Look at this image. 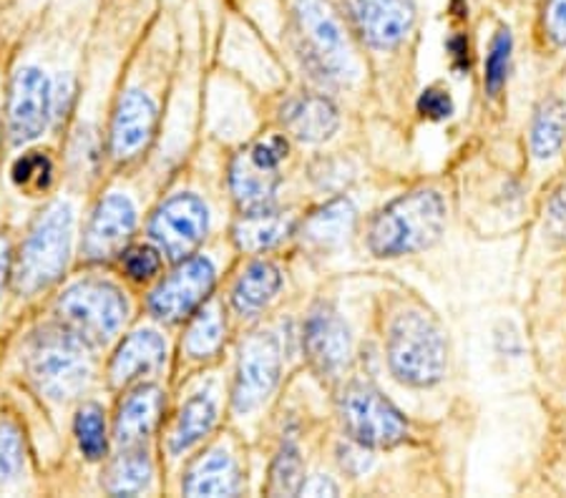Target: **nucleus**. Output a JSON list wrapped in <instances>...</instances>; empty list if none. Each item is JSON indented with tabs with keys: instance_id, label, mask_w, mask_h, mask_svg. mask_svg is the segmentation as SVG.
<instances>
[{
	"instance_id": "1",
	"label": "nucleus",
	"mask_w": 566,
	"mask_h": 498,
	"mask_svg": "<svg viewBox=\"0 0 566 498\" xmlns=\"http://www.w3.org/2000/svg\"><path fill=\"white\" fill-rule=\"evenodd\" d=\"M446 202L433 189H418L390 202L370 226L373 255L400 257L428 250L446 230Z\"/></svg>"
},
{
	"instance_id": "2",
	"label": "nucleus",
	"mask_w": 566,
	"mask_h": 498,
	"mask_svg": "<svg viewBox=\"0 0 566 498\" xmlns=\"http://www.w3.org/2000/svg\"><path fill=\"white\" fill-rule=\"evenodd\" d=\"M292 23H295L297 51L315 74L337 84H348L358 76V63L345 23L331 0H295Z\"/></svg>"
},
{
	"instance_id": "3",
	"label": "nucleus",
	"mask_w": 566,
	"mask_h": 498,
	"mask_svg": "<svg viewBox=\"0 0 566 498\" xmlns=\"http://www.w3.org/2000/svg\"><path fill=\"white\" fill-rule=\"evenodd\" d=\"M388 362L392 375L413 388L436 385L446 375L449 348L431 315L406 310L396 317L388 335Z\"/></svg>"
},
{
	"instance_id": "4",
	"label": "nucleus",
	"mask_w": 566,
	"mask_h": 498,
	"mask_svg": "<svg viewBox=\"0 0 566 498\" xmlns=\"http://www.w3.org/2000/svg\"><path fill=\"white\" fill-rule=\"evenodd\" d=\"M129 305L122 289L102 279L71 285L59 300V317L71 335L86 346H106L124 328Z\"/></svg>"
},
{
	"instance_id": "5",
	"label": "nucleus",
	"mask_w": 566,
	"mask_h": 498,
	"mask_svg": "<svg viewBox=\"0 0 566 498\" xmlns=\"http://www.w3.org/2000/svg\"><path fill=\"white\" fill-rule=\"evenodd\" d=\"M73 240V212L69 204L49 206L23 244L15 269V287L21 293H39L61 277L66 269Z\"/></svg>"
},
{
	"instance_id": "6",
	"label": "nucleus",
	"mask_w": 566,
	"mask_h": 498,
	"mask_svg": "<svg viewBox=\"0 0 566 498\" xmlns=\"http://www.w3.org/2000/svg\"><path fill=\"white\" fill-rule=\"evenodd\" d=\"M29 373L35 388L51 401H71L91 380L84 342L63 330H43L29 350Z\"/></svg>"
},
{
	"instance_id": "7",
	"label": "nucleus",
	"mask_w": 566,
	"mask_h": 498,
	"mask_svg": "<svg viewBox=\"0 0 566 498\" xmlns=\"http://www.w3.org/2000/svg\"><path fill=\"white\" fill-rule=\"evenodd\" d=\"M340 418L345 433L363 448H392L408 436V423L398 407L368 383H353L343 393Z\"/></svg>"
},
{
	"instance_id": "8",
	"label": "nucleus",
	"mask_w": 566,
	"mask_h": 498,
	"mask_svg": "<svg viewBox=\"0 0 566 498\" xmlns=\"http://www.w3.org/2000/svg\"><path fill=\"white\" fill-rule=\"evenodd\" d=\"M287 157V141L270 136L242 151L232 165V192L244 212L268 210L280 184V161Z\"/></svg>"
},
{
	"instance_id": "9",
	"label": "nucleus",
	"mask_w": 566,
	"mask_h": 498,
	"mask_svg": "<svg viewBox=\"0 0 566 498\" xmlns=\"http://www.w3.org/2000/svg\"><path fill=\"white\" fill-rule=\"evenodd\" d=\"M282 356L280 342L272 332H258L244 342L237 365L234 407L237 413H252L268 401L280 383Z\"/></svg>"
},
{
	"instance_id": "10",
	"label": "nucleus",
	"mask_w": 566,
	"mask_h": 498,
	"mask_svg": "<svg viewBox=\"0 0 566 498\" xmlns=\"http://www.w3.org/2000/svg\"><path fill=\"white\" fill-rule=\"evenodd\" d=\"M345 11L360 39L378 51L403 43L416 23V0H345Z\"/></svg>"
},
{
	"instance_id": "11",
	"label": "nucleus",
	"mask_w": 566,
	"mask_h": 498,
	"mask_svg": "<svg viewBox=\"0 0 566 498\" xmlns=\"http://www.w3.org/2000/svg\"><path fill=\"white\" fill-rule=\"evenodd\" d=\"M214 287V267L205 257H191L154 289L149 307L164 322H177L197 310Z\"/></svg>"
},
{
	"instance_id": "12",
	"label": "nucleus",
	"mask_w": 566,
	"mask_h": 498,
	"mask_svg": "<svg viewBox=\"0 0 566 498\" xmlns=\"http://www.w3.org/2000/svg\"><path fill=\"white\" fill-rule=\"evenodd\" d=\"M209 212L195 194H177L151 220V237L169 257H185L205 240Z\"/></svg>"
},
{
	"instance_id": "13",
	"label": "nucleus",
	"mask_w": 566,
	"mask_h": 498,
	"mask_svg": "<svg viewBox=\"0 0 566 498\" xmlns=\"http://www.w3.org/2000/svg\"><path fill=\"white\" fill-rule=\"evenodd\" d=\"M305 350L313 368L323 378H335L348 368L353 356V340L348 325L333 307L319 305L307 317Z\"/></svg>"
},
{
	"instance_id": "14",
	"label": "nucleus",
	"mask_w": 566,
	"mask_h": 498,
	"mask_svg": "<svg viewBox=\"0 0 566 498\" xmlns=\"http://www.w3.org/2000/svg\"><path fill=\"white\" fill-rule=\"evenodd\" d=\"M51 116V84L41 68H21L15 74L11 91V126L13 144H29L39 139Z\"/></svg>"
},
{
	"instance_id": "15",
	"label": "nucleus",
	"mask_w": 566,
	"mask_h": 498,
	"mask_svg": "<svg viewBox=\"0 0 566 498\" xmlns=\"http://www.w3.org/2000/svg\"><path fill=\"white\" fill-rule=\"evenodd\" d=\"M136 222L134 204L124 194H108L94 214L86 232V255L91 259H108L132 237Z\"/></svg>"
},
{
	"instance_id": "16",
	"label": "nucleus",
	"mask_w": 566,
	"mask_h": 498,
	"mask_svg": "<svg viewBox=\"0 0 566 498\" xmlns=\"http://www.w3.org/2000/svg\"><path fill=\"white\" fill-rule=\"evenodd\" d=\"M154 121H157V106L142 91H129L118 104L114 129H112V151L116 159H129L151 139Z\"/></svg>"
},
{
	"instance_id": "17",
	"label": "nucleus",
	"mask_w": 566,
	"mask_h": 498,
	"mask_svg": "<svg viewBox=\"0 0 566 498\" xmlns=\"http://www.w3.org/2000/svg\"><path fill=\"white\" fill-rule=\"evenodd\" d=\"M167 360V342L151 330H139L129 335L116 350L112 362V385L124 388L142 375L157 373Z\"/></svg>"
},
{
	"instance_id": "18",
	"label": "nucleus",
	"mask_w": 566,
	"mask_h": 498,
	"mask_svg": "<svg viewBox=\"0 0 566 498\" xmlns=\"http://www.w3.org/2000/svg\"><path fill=\"white\" fill-rule=\"evenodd\" d=\"M282 119H285L287 131L305 144L327 141L340 126L337 108L325 96L297 98L285 108Z\"/></svg>"
},
{
	"instance_id": "19",
	"label": "nucleus",
	"mask_w": 566,
	"mask_h": 498,
	"mask_svg": "<svg viewBox=\"0 0 566 498\" xmlns=\"http://www.w3.org/2000/svg\"><path fill=\"white\" fill-rule=\"evenodd\" d=\"M237 491H240V476L234 458L224 448H214L199 458L185 481L187 496H234Z\"/></svg>"
},
{
	"instance_id": "20",
	"label": "nucleus",
	"mask_w": 566,
	"mask_h": 498,
	"mask_svg": "<svg viewBox=\"0 0 566 498\" xmlns=\"http://www.w3.org/2000/svg\"><path fill=\"white\" fill-rule=\"evenodd\" d=\"M164 398L159 388H142L134 395L126 398L116 418V438L122 446H136L142 443L154 425L159 421Z\"/></svg>"
},
{
	"instance_id": "21",
	"label": "nucleus",
	"mask_w": 566,
	"mask_h": 498,
	"mask_svg": "<svg viewBox=\"0 0 566 498\" xmlns=\"http://www.w3.org/2000/svg\"><path fill=\"white\" fill-rule=\"evenodd\" d=\"M280 285H282V277L275 265H270V262H254V265L244 269L242 277L237 279L234 293H232L234 310L242 317L258 315L272 300H275V295L280 293Z\"/></svg>"
},
{
	"instance_id": "22",
	"label": "nucleus",
	"mask_w": 566,
	"mask_h": 498,
	"mask_svg": "<svg viewBox=\"0 0 566 498\" xmlns=\"http://www.w3.org/2000/svg\"><path fill=\"white\" fill-rule=\"evenodd\" d=\"M292 230V220L287 214L268 210L244 212V216L234 226V240L242 250L260 252L268 247H275L280 240H285Z\"/></svg>"
},
{
	"instance_id": "23",
	"label": "nucleus",
	"mask_w": 566,
	"mask_h": 498,
	"mask_svg": "<svg viewBox=\"0 0 566 498\" xmlns=\"http://www.w3.org/2000/svg\"><path fill=\"white\" fill-rule=\"evenodd\" d=\"M355 210L348 199H335V202L325 204L305 222V240L315 244L319 250H333L348 240L353 232Z\"/></svg>"
},
{
	"instance_id": "24",
	"label": "nucleus",
	"mask_w": 566,
	"mask_h": 498,
	"mask_svg": "<svg viewBox=\"0 0 566 498\" xmlns=\"http://www.w3.org/2000/svg\"><path fill=\"white\" fill-rule=\"evenodd\" d=\"M214 421H217V405L212 398L205 393L191 398V401H187V405L181 407L175 431H171V438H169L171 453L179 456V453L197 446V443L212 431Z\"/></svg>"
},
{
	"instance_id": "25",
	"label": "nucleus",
	"mask_w": 566,
	"mask_h": 498,
	"mask_svg": "<svg viewBox=\"0 0 566 498\" xmlns=\"http://www.w3.org/2000/svg\"><path fill=\"white\" fill-rule=\"evenodd\" d=\"M566 141V106L562 98H546L536 108L532 124V153L536 159H552Z\"/></svg>"
},
{
	"instance_id": "26",
	"label": "nucleus",
	"mask_w": 566,
	"mask_h": 498,
	"mask_svg": "<svg viewBox=\"0 0 566 498\" xmlns=\"http://www.w3.org/2000/svg\"><path fill=\"white\" fill-rule=\"evenodd\" d=\"M151 481V464L142 451H126L114 460L108 470L106 488L114 496H136L146 491Z\"/></svg>"
},
{
	"instance_id": "27",
	"label": "nucleus",
	"mask_w": 566,
	"mask_h": 498,
	"mask_svg": "<svg viewBox=\"0 0 566 498\" xmlns=\"http://www.w3.org/2000/svg\"><path fill=\"white\" fill-rule=\"evenodd\" d=\"M303 484H305V466H303V458H300V451L295 443H285L277 453L275 464H272L268 494L297 496L303 491Z\"/></svg>"
},
{
	"instance_id": "28",
	"label": "nucleus",
	"mask_w": 566,
	"mask_h": 498,
	"mask_svg": "<svg viewBox=\"0 0 566 498\" xmlns=\"http://www.w3.org/2000/svg\"><path fill=\"white\" fill-rule=\"evenodd\" d=\"M224 340V320L219 315L217 305L205 307L202 312L197 315V320L191 322L185 348L191 358H207L214 356Z\"/></svg>"
},
{
	"instance_id": "29",
	"label": "nucleus",
	"mask_w": 566,
	"mask_h": 498,
	"mask_svg": "<svg viewBox=\"0 0 566 498\" xmlns=\"http://www.w3.org/2000/svg\"><path fill=\"white\" fill-rule=\"evenodd\" d=\"M78 448L88 460H98L106 453V423L104 411L96 403H88L78 411L76 418Z\"/></svg>"
},
{
	"instance_id": "30",
	"label": "nucleus",
	"mask_w": 566,
	"mask_h": 498,
	"mask_svg": "<svg viewBox=\"0 0 566 498\" xmlns=\"http://www.w3.org/2000/svg\"><path fill=\"white\" fill-rule=\"evenodd\" d=\"M509 61H511V31L501 25L499 33L491 41L489 56H486V74H483V84H486L489 94H499L501 86L506 84L509 76Z\"/></svg>"
},
{
	"instance_id": "31",
	"label": "nucleus",
	"mask_w": 566,
	"mask_h": 498,
	"mask_svg": "<svg viewBox=\"0 0 566 498\" xmlns=\"http://www.w3.org/2000/svg\"><path fill=\"white\" fill-rule=\"evenodd\" d=\"M23 470V443L11 423H0V486L13 484Z\"/></svg>"
},
{
	"instance_id": "32",
	"label": "nucleus",
	"mask_w": 566,
	"mask_h": 498,
	"mask_svg": "<svg viewBox=\"0 0 566 498\" xmlns=\"http://www.w3.org/2000/svg\"><path fill=\"white\" fill-rule=\"evenodd\" d=\"M51 174H53V167L49 157H43L39 151L25 153V157L18 159L13 167V181L18 187L29 189V192H41V189L49 187Z\"/></svg>"
},
{
	"instance_id": "33",
	"label": "nucleus",
	"mask_w": 566,
	"mask_h": 498,
	"mask_svg": "<svg viewBox=\"0 0 566 498\" xmlns=\"http://www.w3.org/2000/svg\"><path fill=\"white\" fill-rule=\"evenodd\" d=\"M124 267L134 279H149L159 272L161 257L154 247H134L124 255Z\"/></svg>"
},
{
	"instance_id": "34",
	"label": "nucleus",
	"mask_w": 566,
	"mask_h": 498,
	"mask_svg": "<svg viewBox=\"0 0 566 498\" xmlns=\"http://www.w3.org/2000/svg\"><path fill=\"white\" fill-rule=\"evenodd\" d=\"M544 31L554 45L566 49V0H546Z\"/></svg>"
},
{
	"instance_id": "35",
	"label": "nucleus",
	"mask_w": 566,
	"mask_h": 498,
	"mask_svg": "<svg viewBox=\"0 0 566 498\" xmlns=\"http://www.w3.org/2000/svg\"><path fill=\"white\" fill-rule=\"evenodd\" d=\"M418 112H421L426 119L441 121V119H449V116L453 114V102L446 91L428 88V91H423L421 102H418Z\"/></svg>"
},
{
	"instance_id": "36",
	"label": "nucleus",
	"mask_w": 566,
	"mask_h": 498,
	"mask_svg": "<svg viewBox=\"0 0 566 498\" xmlns=\"http://www.w3.org/2000/svg\"><path fill=\"white\" fill-rule=\"evenodd\" d=\"M300 494H305V496H337L340 491H337V486L331 481V478L313 476L307 484H303V491H300Z\"/></svg>"
},
{
	"instance_id": "37",
	"label": "nucleus",
	"mask_w": 566,
	"mask_h": 498,
	"mask_svg": "<svg viewBox=\"0 0 566 498\" xmlns=\"http://www.w3.org/2000/svg\"><path fill=\"white\" fill-rule=\"evenodd\" d=\"M552 224L559 232H566V192H562L559 197L554 199V204H552Z\"/></svg>"
},
{
	"instance_id": "38",
	"label": "nucleus",
	"mask_w": 566,
	"mask_h": 498,
	"mask_svg": "<svg viewBox=\"0 0 566 498\" xmlns=\"http://www.w3.org/2000/svg\"><path fill=\"white\" fill-rule=\"evenodd\" d=\"M8 259H11V250H8L6 237H0V287H3V277L8 272Z\"/></svg>"
}]
</instances>
